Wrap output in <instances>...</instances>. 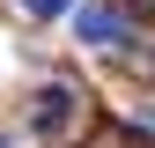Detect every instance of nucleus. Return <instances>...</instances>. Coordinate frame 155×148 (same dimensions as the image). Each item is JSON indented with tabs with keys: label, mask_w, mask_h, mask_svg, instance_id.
Returning <instances> with one entry per match:
<instances>
[{
	"label": "nucleus",
	"mask_w": 155,
	"mask_h": 148,
	"mask_svg": "<svg viewBox=\"0 0 155 148\" xmlns=\"http://www.w3.org/2000/svg\"><path fill=\"white\" fill-rule=\"evenodd\" d=\"M126 8H74V37L81 45H126Z\"/></svg>",
	"instance_id": "f257e3e1"
},
{
	"label": "nucleus",
	"mask_w": 155,
	"mask_h": 148,
	"mask_svg": "<svg viewBox=\"0 0 155 148\" xmlns=\"http://www.w3.org/2000/svg\"><path fill=\"white\" fill-rule=\"evenodd\" d=\"M67 126H74V89L67 82L37 89V133H67Z\"/></svg>",
	"instance_id": "f03ea898"
},
{
	"label": "nucleus",
	"mask_w": 155,
	"mask_h": 148,
	"mask_svg": "<svg viewBox=\"0 0 155 148\" xmlns=\"http://www.w3.org/2000/svg\"><path fill=\"white\" fill-rule=\"evenodd\" d=\"M74 0H22V15H37V22H52V15H67Z\"/></svg>",
	"instance_id": "7ed1b4c3"
}]
</instances>
